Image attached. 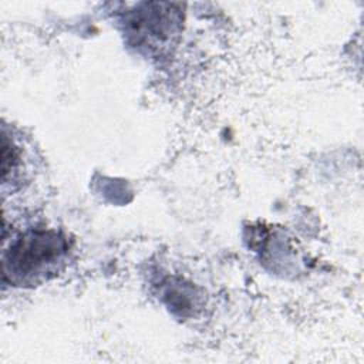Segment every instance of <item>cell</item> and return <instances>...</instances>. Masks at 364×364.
I'll list each match as a JSON object with an SVG mask.
<instances>
[{
  "label": "cell",
  "mask_w": 364,
  "mask_h": 364,
  "mask_svg": "<svg viewBox=\"0 0 364 364\" xmlns=\"http://www.w3.org/2000/svg\"><path fill=\"white\" fill-rule=\"evenodd\" d=\"M64 250V240L57 235L50 232L31 233L13 247L10 272L18 277L21 274L30 277L33 274L51 273V267L60 262Z\"/></svg>",
  "instance_id": "6da1fadb"
}]
</instances>
